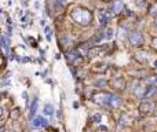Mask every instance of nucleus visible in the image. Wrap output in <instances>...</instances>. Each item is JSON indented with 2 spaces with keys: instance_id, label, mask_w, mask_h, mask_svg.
<instances>
[{
  "instance_id": "nucleus-7",
  "label": "nucleus",
  "mask_w": 157,
  "mask_h": 132,
  "mask_svg": "<svg viewBox=\"0 0 157 132\" xmlns=\"http://www.w3.org/2000/svg\"><path fill=\"white\" fill-rule=\"evenodd\" d=\"M120 103H121V98H120L119 95H113L110 96V101H109V105L110 106H119Z\"/></svg>"
},
{
  "instance_id": "nucleus-5",
  "label": "nucleus",
  "mask_w": 157,
  "mask_h": 132,
  "mask_svg": "<svg viewBox=\"0 0 157 132\" xmlns=\"http://www.w3.org/2000/svg\"><path fill=\"white\" fill-rule=\"evenodd\" d=\"M124 8V4H123V0H114L112 3V10L116 12V14H119V12L123 11Z\"/></svg>"
},
{
  "instance_id": "nucleus-18",
  "label": "nucleus",
  "mask_w": 157,
  "mask_h": 132,
  "mask_svg": "<svg viewBox=\"0 0 157 132\" xmlns=\"http://www.w3.org/2000/svg\"><path fill=\"white\" fill-rule=\"evenodd\" d=\"M95 84H97V85H105V84H106V81H105V80H98Z\"/></svg>"
},
{
  "instance_id": "nucleus-2",
  "label": "nucleus",
  "mask_w": 157,
  "mask_h": 132,
  "mask_svg": "<svg viewBox=\"0 0 157 132\" xmlns=\"http://www.w3.org/2000/svg\"><path fill=\"white\" fill-rule=\"evenodd\" d=\"M110 96H112V94L101 92V94H97V95H94V96H92V99H94L95 103H99V105H109Z\"/></svg>"
},
{
  "instance_id": "nucleus-4",
  "label": "nucleus",
  "mask_w": 157,
  "mask_h": 132,
  "mask_svg": "<svg viewBox=\"0 0 157 132\" xmlns=\"http://www.w3.org/2000/svg\"><path fill=\"white\" fill-rule=\"evenodd\" d=\"M32 125L35 127V128H42V127H46L47 125V121L44 120L43 117H40V116H37V117L33 118V123Z\"/></svg>"
},
{
  "instance_id": "nucleus-16",
  "label": "nucleus",
  "mask_w": 157,
  "mask_h": 132,
  "mask_svg": "<svg viewBox=\"0 0 157 132\" xmlns=\"http://www.w3.org/2000/svg\"><path fill=\"white\" fill-rule=\"evenodd\" d=\"M46 35H47V40H51V28L46 26Z\"/></svg>"
},
{
  "instance_id": "nucleus-9",
  "label": "nucleus",
  "mask_w": 157,
  "mask_h": 132,
  "mask_svg": "<svg viewBox=\"0 0 157 132\" xmlns=\"http://www.w3.org/2000/svg\"><path fill=\"white\" fill-rule=\"evenodd\" d=\"M2 45H3V51H4V54H9V51H10V45H9V41H7L6 36H2Z\"/></svg>"
},
{
  "instance_id": "nucleus-12",
  "label": "nucleus",
  "mask_w": 157,
  "mask_h": 132,
  "mask_svg": "<svg viewBox=\"0 0 157 132\" xmlns=\"http://www.w3.org/2000/svg\"><path fill=\"white\" fill-rule=\"evenodd\" d=\"M53 113H54V107L50 103H47V105L44 106V114L46 116H53Z\"/></svg>"
},
{
  "instance_id": "nucleus-19",
  "label": "nucleus",
  "mask_w": 157,
  "mask_h": 132,
  "mask_svg": "<svg viewBox=\"0 0 157 132\" xmlns=\"http://www.w3.org/2000/svg\"><path fill=\"white\" fill-rule=\"evenodd\" d=\"M124 33H125V30L120 28V39H124Z\"/></svg>"
},
{
  "instance_id": "nucleus-3",
  "label": "nucleus",
  "mask_w": 157,
  "mask_h": 132,
  "mask_svg": "<svg viewBox=\"0 0 157 132\" xmlns=\"http://www.w3.org/2000/svg\"><path fill=\"white\" fill-rule=\"evenodd\" d=\"M130 41L132 45H135V47H138V45H141L143 43V36L141 35L139 32H132L130 35Z\"/></svg>"
},
{
  "instance_id": "nucleus-15",
  "label": "nucleus",
  "mask_w": 157,
  "mask_h": 132,
  "mask_svg": "<svg viewBox=\"0 0 157 132\" xmlns=\"http://www.w3.org/2000/svg\"><path fill=\"white\" fill-rule=\"evenodd\" d=\"M105 37H106V39H112V37H113V29H108Z\"/></svg>"
},
{
  "instance_id": "nucleus-10",
  "label": "nucleus",
  "mask_w": 157,
  "mask_h": 132,
  "mask_svg": "<svg viewBox=\"0 0 157 132\" xmlns=\"http://www.w3.org/2000/svg\"><path fill=\"white\" fill-rule=\"evenodd\" d=\"M36 111H37V98L33 99L32 106H30V117H33V116H35Z\"/></svg>"
},
{
  "instance_id": "nucleus-17",
  "label": "nucleus",
  "mask_w": 157,
  "mask_h": 132,
  "mask_svg": "<svg viewBox=\"0 0 157 132\" xmlns=\"http://www.w3.org/2000/svg\"><path fill=\"white\" fill-rule=\"evenodd\" d=\"M92 120H94V123H99V120H101V114H95L94 117H92Z\"/></svg>"
},
{
  "instance_id": "nucleus-20",
  "label": "nucleus",
  "mask_w": 157,
  "mask_h": 132,
  "mask_svg": "<svg viewBox=\"0 0 157 132\" xmlns=\"http://www.w3.org/2000/svg\"><path fill=\"white\" fill-rule=\"evenodd\" d=\"M153 45H154V48L157 47V40H154V41H153Z\"/></svg>"
},
{
  "instance_id": "nucleus-13",
  "label": "nucleus",
  "mask_w": 157,
  "mask_h": 132,
  "mask_svg": "<svg viewBox=\"0 0 157 132\" xmlns=\"http://www.w3.org/2000/svg\"><path fill=\"white\" fill-rule=\"evenodd\" d=\"M141 110H142L143 113H149L150 110H153V105H150V103H145V105L141 106Z\"/></svg>"
},
{
  "instance_id": "nucleus-14",
  "label": "nucleus",
  "mask_w": 157,
  "mask_h": 132,
  "mask_svg": "<svg viewBox=\"0 0 157 132\" xmlns=\"http://www.w3.org/2000/svg\"><path fill=\"white\" fill-rule=\"evenodd\" d=\"M99 51H101V48H99V47H97V48H90V51H88V54H87V55H88V57H97V54H98Z\"/></svg>"
},
{
  "instance_id": "nucleus-11",
  "label": "nucleus",
  "mask_w": 157,
  "mask_h": 132,
  "mask_svg": "<svg viewBox=\"0 0 157 132\" xmlns=\"http://www.w3.org/2000/svg\"><path fill=\"white\" fill-rule=\"evenodd\" d=\"M77 57H79V55H77V51H70L66 54V59H68L69 62H73L74 59H77Z\"/></svg>"
},
{
  "instance_id": "nucleus-6",
  "label": "nucleus",
  "mask_w": 157,
  "mask_h": 132,
  "mask_svg": "<svg viewBox=\"0 0 157 132\" xmlns=\"http://www.w3.org/2000/svg\"><path fill=\"white\" fill-rule=\"evenodd\" d=\"M110 18V12L109 10H105V11H101V15H99V24L101 25H106L108 21Z\"/></svg>"
},
{
  "instance_id": "nucleus-8",
  "label": "nucleus",
  "mask_w": 157,
  "mask_h": 132,
  "mask_svg": "<svg viewBox=\"0 0 157 132\" xmlns=\"http://www.w3.org/2000/svg\"><path fill=\"white\" fill-rule=\"evenodd\" d=\"M157 92V87H154V85H152V87H149L148 90H146V92L143 94V96H142V99H148L149 96H152L153 94H156Z\"/></svg>"
},
{
  "instance_id": "nucleus-1",
  "label": "nucleus",
  "mask_w": 157,
  "mask_h": 132,
  "mask_svg": "<svg viewBox=\"0 0 157 132\" xmlns=\"http://www.w3.org/2000/svg\"><path fill=\"white\" fill-rule=\"evenodd\" d=\"M72 18L81 25H88L91 22V12L84 8H76L72 11Z\"/></svg>"
}]
</instances>
